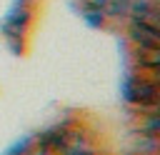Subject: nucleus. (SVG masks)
Listing matches in <instances>:
<instances>
[{
	"label": "nucleus",
	"mask_w": 160,
	"mask_h": 155,
	"mask_svg": "<svg viewBox=\"0 0 160 155\" xmlns=\"http://www.w3.org/2000/svg\"><path fill=\"white\" fill-rule=\"evenodd\" d=\"M125 98H128L132 105L142 108V105H150V102H155V100L160 98V88H158L152 80H148L145 72H138V75H132V78L128 80V85H125Z\"/></svg>",
	"instance_id": "f257e3e1"
}]
</instances>
